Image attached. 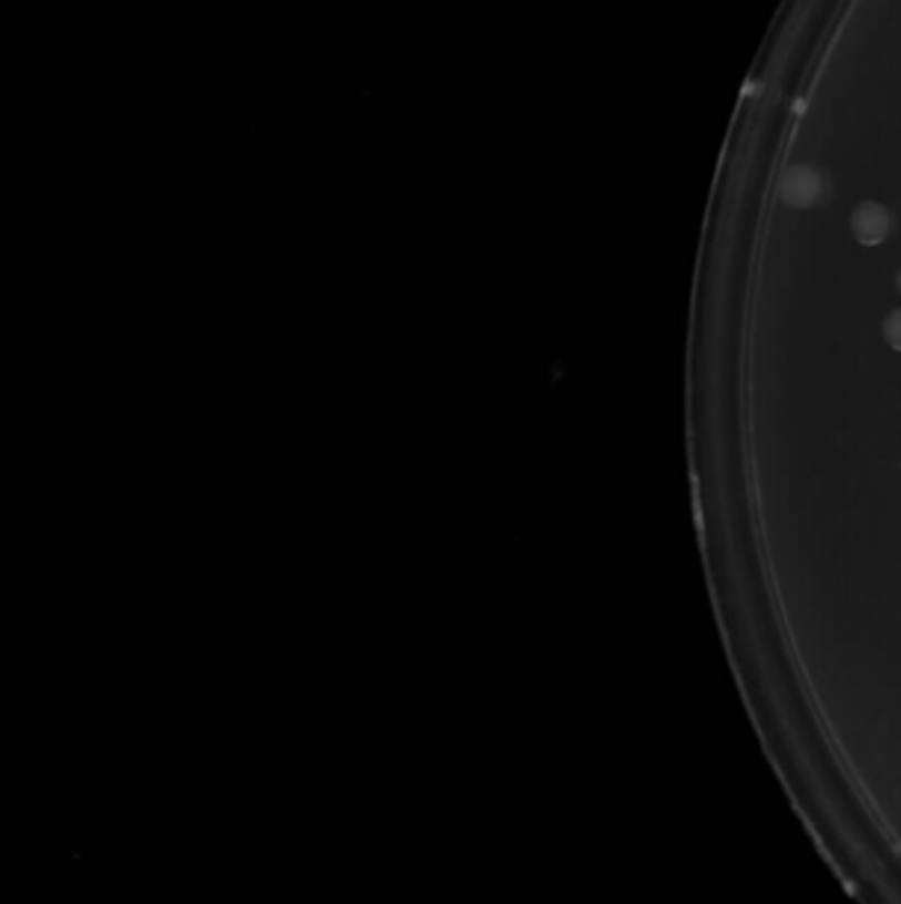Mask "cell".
Returning <instances> with one entry per match:
<instances>
[{
	"label": "cell",
	"mask_w": 901,
	"mask_h": 904,
	"mask_svg": "<svg viewBox=\"0 0 901 904\" xmlns=\"http://www.w3.org/2000/svg\"><path fill=\"white\" fill-rule=\"evenodd\" d=\"M851 233L859 244L878 246L889 238L891 233V215L883 204L864 202L851 212Z\"/></svg>",
	"instance_id": "6da1fadb"
},
{
	"label": "cell",
	"mask_w": 901,
	"mask_h": 904,
	"mask_svg": "<svg viewBox=\"0 0 901 904\" xmlns=\"http://www.w3.org/2000/svg\"><path fill=\"white\" fill-rule=\"evenodd\" d=\"M820 175L811 167H790L786 177H782L780 194L790 207H811L820 198Z\"/></svg>",
	"instance_id": "7a4b0ae2"
},
{
	"label": "cell",
	"mask_w": 901,
	"mask_h": 904,
	"mask_svg": "<svg viewBox=\"0 0 901 904\" xmlns=\"http://www.w3.org/2000/svg\"><path fill=\"white\" fill-rule=\"evenodd\" d=\"M897 289H899V294H901V270H899V276H897Z\"/></svg>",
	"instance_id": "277c9868"
},
{
	"label": "cell",
	"mask_w": 901,
	"mask_h": 904,
	"mask_svg": "<svg viewBox=\"0 0 901 904\" xmlns=\"http://www.w3.org/2000/svg\"><path fill=\"white\" fill-rule=\"evenodd\" d=\"M883 337L885 341H889L891 349L901 352V307L899 310H893L889 318L883 320Z\"/></svg>",
	"instance_id": "3957f363"
}]
</instances>
